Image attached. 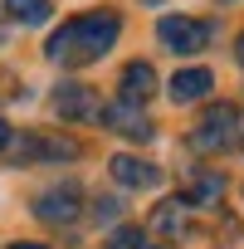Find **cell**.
Listing matches in <instances>:
<instances>
[{
    "instance_id": "4",
    "label": "cell",
    "mask_w": 244,
    "mask_h": 249,
    "mask_svg": "<svg viewBox=\"0 0 244 249\" xmlns=\"http://www.w3.org/2000/svg\"><path fill=\"white\" fill-rule=\"evenodd\" d=\"M103 122L117 132V137H127V142H152V117L142 112V103H127V98H117V103H107L103 107Z\"/></svg>"
},
{
    "instance_id": "6",
    "label": "cell",
    "mask_w": 244,
    "mask_h": 249,
    "mask_svg": "<svg viewBox=\"0 0 244 249\" xmlns=\"http://www.w3.org/2000/svg\"><path fill=\"white\" fill-rule=\"evenodd\" d=\"M78 200H83V191H78L73 181H59V186H49V191L35 196V215H39L44 225H69V220L78 215Z\"/></svg>"
},
{
    "instance_id": "1",
    "label": "cell",
    "mask_w": 244,
    "mask_h": 249,
    "mask_svg": "<svg viewBox=\"0 0 244 249\" xmlns=\"http://www.w3.org/2000/svg\"><path fill=\"white\" fill-rule=\"evenodd\" d=\"M117 35H122V20H117L112 10H93V15H78V20H69L64 30H54L49 44H44V54H49L54 64H64V69H78V64L103 59V54L117 44Z\"/></svg>"
},
{
    "instance_id": "7",
    "label": "cell",
    "mask_w": 244,
    "mask_h": 249,
    "mask_svg": "<svg viewBox=\"0 0 244 249\" xmlns=\"http://www.w3.org/2000/svg\"><path fill=\"white\" fill-rule=\"evenodd\" d=\"M54 112L69 117V122H93V117H103V103L88 83H59L54 88Z\"/></svg>"
},
{
    "instance_id": "11",
    "label": "cell",
    "mask_w": 244,
    "mask_h": 249,
    "mask_svg": "<svg viewBox=\"0 0 244 249\" xmlns=\"http://www.w3.org/2000/svg\"><path fill=\"white\" fill-rule=\"evenodd\" d=\"M186 215H191V200L171 196V200H161V205H157V230H161V234H176V230L186 225Z\"/></svg>"
},
{
    "instance_id": "19",
    "label": "cell",
    "mask_w": 244,
    "mask_h": 249,
    "mask_svg": "<svg viewBox=\"0 0 244 249\" xmlns=\"http://www.w3.org/2000/svg\"><path fill=\"white\" fill-rule=\"evenodd\" d=\"M147 249H157V244H147Z\"/></svg>"
},
{
    "instance_id": "16",
    "label": "cell",
    "mask_w": 244,
    "mask_h": 249,
    "mask_svg": "<svg viewBox=\"0 0 244 249\" xmlns=\"http://www.w3.org/2000/svg\"><path fill=\"white\" fill-rule=\"evenodd\" d=\"M10 249H49V244H35V239H15Z\"/></svg>"
},
{
    "instance_id": "10",
    "label": "cell",
    "mask_w": 244,
    "mask_h": 249,
    "mask_svg": "<svg viewBox=\"0 0 244 249\" xmlns=\"http://www.w3.org/2000/svg\"><path fill=\"white\" fill-rule=\"evenodd\" d=\"M152 88H157V69L147 59H132L127 69H122V98H127V103H147Z\"/></svg>"
},
{
    "instance_id": "14",
    "label": "cell",
    "mask_w": 244,
    "mask_h": 249,
    "mask_svg": "<svg viewBox=\"0 0 244 249\" xmlns=\"http://www.w3.org/2000/svg\"><path fill=\"white\" fill-rule=\"evenodd\" d=\"M117 210H122V205H117L112 196H103V200L93 205V215H98V220H117Z\"/></svg>"
},
{
    "instance_id": "2",
    "label": "cell",
    "mask_w": 244,
    "mask_h": 249,
    "mask_svg": "<svg viewBox=\"0 0 244 249\" xmlns=\"http://www.w3.org/2000/svg\"><path fill=\"white\" fill-rule=\"evenodd\" d=\"M234 132H239V107H234V103H210L205 117L191 127V152L215 157V152H225V147L234 142Z\"/></svg>"
},
{
    "instance_id": "3",
    "label": "cell",
    "mask_w": 244,
    "mask_h": 249,
    "mask_svg": "<svg viewBox=\"0 0 244 249\" xmlns=\"http://www.w3.org/2000/svg\"><path fill=\"white\" fill-rule=\"evenodd\" d=\"M157 35H161V44H166L171 54H200V49L210 44L215 25H210V20H191V15H166V20L157 25Z\"/></svg>"
},
{
    "instance_id": "8",
    "label": "cell",
    "mask_w": 244,
    "mask_h": 249,
    "mask_svg": "<svg viewBox=\"0 0 244 249\" xmlns=\"http://www.w3.org/2000/svg\"><path fill=\"white\" fill-rule=\"evenodd\" d=\"M107 171H112L117 186H127V191H152V186L161 181V171H157L152 161H142V157H112Z\"/></svg>"
},
{
    "instance_id": "5",
    "label": "cell",
    "mask_w": 244,
    "mask_h": 249,
    "mask_svg": "<svg viewBox=\"0 0 244 249\" xmlns=\"http://www.w3.org/2000/svg\"><path fill=\"white\" fill-rule=\"evenodd\" d=\"M15 161H73L78 157V142L73 137H49V132H30V137H20L15 142V152H10Z\"/></svg>"
},
{
    "instance_id": "9",
    "label": "cell",
    "mask_w": 244,
    "mask_h": 249,
    "mask_svg": "<svg viewBox=\"0 0 244 249\" xmlns=\"http://www.w3.org/2000/svg\"><path fill=\"white\" fill-rule=\"evenodd\" d=\"M210 88H215L210 69H181L171 78V103H200V98H210Z\"/></svg>"
},
{
    "instance_id": "13",
    "label": "cell",
    "mask_w": 244,
    "mask_h": 249,
    "mask_svg": "<svg viewBox=\"0 0 244 249\" xmlns=\"http://www.w3.org/2000/svg\"><path fill=\"white\" fill-rule=\"evenodd\" d=\"M103 249H147V234H142L137 225H117V230L103 239Z\"/></svg>"
},
{
    "instance_id": "12",
    "label": "cell",
    "mask_w": 244,
    "mask_h": 249,
    "mask_svg": "<svg viewBox=\"0 0 244 249\" xmlns=\"http://www.w3.org/2000/svg\"><path fill=\"white\" fill-rule=\"evenodd\" d=\"M5 10H10L20 25H44L54 5H49V0H5Z\"/></svg>"
},
{
    "instance_id": "17",
    "label": "cell",
    "mask_w": 244,
    "mask_h": 249,
    "mask_svg": "<svg viewBox=\"0 0 244 249\" xmlns=\"http://www.w3.org/2000/svg\"><path fill=\"white\" fill-rule=\"evenodd\" d=\"M234 59H239V69H244V35L234 39Z\"/></svg>"
},
{
    "instance_id": "15",
    "label": "cell",
    "mask_w": 244,
    "mask_h": 249,
    "mask_svg": "<svg viewBox=\"0 0 244 249\" xmlns=\"http://www.w3.org/2000/svg\"><path fill=\"white\" fill-rule=\"evenodd\" d=\"M10 142H15V132H10V122H5V117H0V152H5Z\"/></svg>"
},
{
    "instance_id": "18",
    "label": "cell",
    "mask_w": 244,
    "mask_h": 249,
    "mask_svg": "<svg viewBox=\"0 0 244 249\" xmlns=\"http://www.w3.org/2000/svg\"><path fill=\"white\" fill-rule=\"evenodd\" d=\"M142 5H161V0H142Z\"/></svg>"
}]
</instances>
